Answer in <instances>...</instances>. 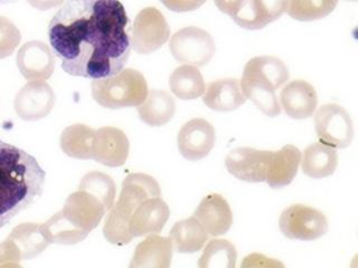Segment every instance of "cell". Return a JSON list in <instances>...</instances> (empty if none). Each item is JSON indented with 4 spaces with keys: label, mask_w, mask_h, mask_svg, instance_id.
Instances as JSON below:
<instances>
[{
    "label": "cell",
    "mask_w": 358,
    "mask_h": 268,
    "mask_svg": "<svg viewBox=\"0 0 358 268\" xmlns=\"http://www.w3.org/2000/svg\"><path fill=\"white\" fill-rule=\"evenodd\" d=\"M194 217L210 236H222L233 223V214L227 199L218 193H210L201 200Z\"/></svg>",
    "instance_id": "cell-16"
},
{
    "label": "cell",
    "mask_w": 358,
    "mask_h": 268,
    "mask_svg": "<svg viewBox=\"0 0 358 268\" xmlns=\"http://www.w3.org/2000/svg\"><path fill=\"white\" fill-rule=\"evenodd\" d=\"M95 132L90 126L80 123L69 126L62 132V150L66 156L74 159H92Z\"/></svg>",
    "instance_id": "cell-26"
},
{
    "label": "cell",
    "mask_w": 358,
    "mask_h": 268,
    "mask_svg": "<svg viewBox=\"0 0 358 268\" xmlns=\"http://www.w3.org/2000/svg\"><path fill=\"white\" fill-rule=\"evenodd\" d=\"M169 207L160 197L147 199L132 214L130 232L134 238L159 234L169 219Z\"/></svg>",
    "instance_id": "cell-17"
},
{
    "label": "cell",
    "mask_w": 358,
    "mask_h": 268,
    "mask_svg": "<svg viewBox=\"0 0 358 268\" xmlns=\"http://www.w3.org/2000/svg\"><path fill=\"white\" fill-rule=\"evenodd\" d=\"M173 258L171 238L149 234L134 251L130 268H168Z\"/></svg>",
    "instance_id": "cell-19"
},
{
    "label": "cell",
    "mask_w": 358,
    "mask_h": 268,
    "mask_svg": "<svg viewBox=\"0 0 358 268\" xmlns=\"http://www.w3.org/2000/svg\"><path fill=\"white\" fill-rule=\"evenodd\" d=\"M245 100L240 82L234 78L212 82L205 87L203 96L205 105L217 112L234 111L243 105Z\"/></svg>",
    "instance_id": "cell-21"
},
{
    "label": "cell",
    "mask_w": 358,
    "mask_h": 268,
    "mask_svg": "<svg viewBox=\"0 0 358 268\" xmlns=\"http://www.w3.org/2000/svg\"><path fill=\"white\" fill-rule=\"evenodd\" d=\"M317 137L333 148H347L354 137V126L348 112L338 104H326L315 115Z\"/></svg>",
    "instance_id": "cell-10"
},
{
    "label": "cell",
    "mask_w": 358,
    "mask_h": 268,
    "mask_svg": "<svg viewBox=\"0 0 358 268\" xmlns=\"http://www.w3.org/2000/svg\"><path fill=\"white\" fill-rule=\"evenodd\" d=\"M242 266H243V267H251V266H255V267H259V266H264V267H268H268L280 266V267H283V264L275 262V260H270V258H266V257L263 256V255L252 254L246 257Z\"/></svg>",
    "instance_id": "cell-36"
},
{
    "label": "cell",
    "mask_w": 358,
    "mask_h": 268,
    "mask_svg": "<svg viewBox=\"0 0 358 268\" xmlns=\"http://www.w3.org/2000/svg\"><path fill=\"white\" fill-rule=\"evenodd\" d=\"M171 10L176 13H187L196 10L206 3V0H160Z\"/></svg>",
    "instance_id": "cell-34"
},
{
    "label": "cell",
    "mask_w": 358,
    "mask_h": 268,
    "mask_svg": "<svg viewBox=\"0 0 358 268\" xmlns=\"http://www.w3.org/2000/svg\"><path fill=\"white\" fill-rule=\"evenodd\" d=\"M17 66L28 81H45L53 75L55 57L45 43L31 40L22 45L18 52Z\"/></svg>",
    "instance_id": "cell-14"
},
{
    "label": "cell",
    "mask_w": 358,
    "mask_h": 268,
    "mask_svg": "<svg viewBox=\"0 0 358 268\" xmlns=\"http://www.w3.org/2000/svg\"><path fill=\"white\" fill-rule=\"evenodd\" d=\"M289 0H249V31L262 29L279 20L288 8Z\"/></svg>",
    "instance_id": "cell-28"
},
{
    "label": "cell",
    "mask_w": 358,
    "mask_h": 268,
    "mask_svg": "<svg viewBox=\"0 0 358 268\" xmlns=\"http://www.w3.org/2000/svg\"><path fill=\"white\" fill-rule=\"evenodd\" d=\"M338 0H289L287 13L300 22H313L331 14Z\"/></svg>",
    "instance_id": "cell-30"
},
{
    "label": "cell",
    "mask_w": 358,
    "mask_h": 268,
    "mask_svg": "<svg viewBox=\"0 0 358 268\" xmlns=\"http://www.w3.org/2000/svg\"><path fill=\"white\" fill-rule=\"evenodd\" d=\"M272 151L238 148L227 156V171L235 178L246 182H264L271 160Z\"/></svg>",
    "instance_id": "cell-13"
},
{
    "label": "cell",
    "mask_w": 358,
    "mask_h": 268,
    "mask_svg": "<svg viewBox=\"0 0 358 268\" xmlns=\"http://www.w3.org/2000/svg\"><path fill=\"white\" fill-rule=\"evenodd\" d=\"M92 96L106 109L139 106L148 95V84L139 70L126 68L110 77L94 80Z\"/></svg>",
    "instance_id": "cell-5"
},
{
    "label": "cell",
    "mask_w": 358,
    "mask_h": 268,
    "mask_svg": "<svg viewBox=\"0 0 358 268\" xmlns=\"http://www.w3.org/2000/svg\"><path fill=\"white\" fill-rule=\"evenodd\" d=\"M33 8L38 10H50V9L56 8L62 3H64L65 0H26Z\"/></svg>",
    "instance_id": "cell-37"
},
{
    "label": "cell",
    "mask_w": 358,
    "mask_h": 268,
    "mask_svg": "<svg viewBox=\"0 0 358 268\" xmlns=\"http://www.w3.org/2000/svg\"><path fill=\"white\" fill-rule=\"evenodd\" d=\"M204 227L195 217L178 221L171 228V238L173 248L182 254H194L201 251L208 240Z\"/></svg>",
    "instance_id": "cell-24"
},
{
    "label": "cell",
    "mask_w": 358,
    "mask_h": 268,
    "mask_svg": "<svg viewBox=\"0 0 358 268\" xmlns=\"http://www.w3.org/2000/svg\"><path fill=\"white\" fill-rule=\"evenodd\" d=\"M176 111L175 100L165 91L152 89L138 107L140 119L150 126H162L171 120Z\"/></svg>",
    "instance_id": "cell-25"
},
{
    "label": "cell",
    "mask_w": 358,
    "mask_h": 268,
    "mask_svg": "<svg viewBox=\"0 0 358 268\" xmlns=\"http://www.w3.org/2000/svg\"><path fill=\"white\" fill-rule=\"evenodd\" d=\"M302 171L313 179L327 178L338 167L337 151L322 142L313 143L301 156Z\"/></svg>",
    "instance_id": "cell-23"
},
{
    "label": "cell",
    "mask_w": 358,
    "mask_h": 268,
    "mask_svg": "<svg viewBox=\"0 0 358 268\" xmlns=\"http://www.w3.org/2000/svg\"><path fill=\"white\" fill-rule=\"evenodd\" d=\"M281 107L285 114L296 120H305L313 114L318 104L316 89L302 80L290 82L280 94Z\"/></svg>",
    "instance_id": "cell-18"
},
{
    "label": "cell",
    "mask_w": 358,
    "mask_h": 268,
    "mask_svg": "<svg viewBox=\"0 0 358 268\" xmlns=\"http://www.w3.org/2000/svg\"><path fill=\"white\" fill-rule=\"evenodd\" d=\"M215 141V130L204 119H193L186 123L177 137L179 152L189 161L206 158L214 148Z\"/></svg>",
    "instance_id": "cell-12"
},
{
    "label": "cell",
    "mask_w": 358,
    "mask_h": 268,
    "mask_svg": "<svg viewBox=\"0 0 358 268\" xmlns=\"http://www.w3.org/2000/svg\"><path fill=\"white\" fill-rule=\"evenodd\" d=\"M169 50L176 61L196 67L208 64L216 52L212 35L199 27L182 28L173 34Z\"/></svg>",
    "instance_id": "cell-6"
},
{
    "label": "cell",
    "mask_w": 358,
    "mask_h": 268,
    "mask_svg": "<svg viewBox=\"0 0 358 268\" xmlns=\"http://www.w3.org/2000/svg\"><path fill=\"white\" fill-rule=\"evenodd\" d=\"M171 36V28L164 15L154 7L140 11L132 26V47L141 55L159 50Z\"/></svg>",
    "instance_id": "cell-9"
},
{
    "label": "cell",
    "mask_w": 358,
    "mask_h": 268,
    "mask_svg": "<svg viewBox=\"0 0 358 268\" xmlns=\"http://www.w3.org/2000/svg\"><path fill=\"white\" fill-rule=\"evenodd\" d=\"M214 3L222 13L229 15L233 20L243 8L248 0H214Z\"/></svg>",
    "instance_id": "cell-35"
},
{
    "label": "cell",
    "mask_w": 358,
    "mask_h": 268,
    "mask_svg": "<svg viewBox=\"0 0 358 268\" xmlns=\"http://www.w3.org/2000/svg\"><path fill=\"white\" fill-rule=\"evenodd\" d=\"M300 161L301 152L292 144L285 145L281 150L272 152L266 173V184L273 189L288 186L296 176Z\"/></svg>",
    "instance_id": "cell-20"
},
{
    "label": "cell",
    "mask_w": 358,
    "mask_h": 268,
    "mask_svg": "<svg viewBox=\"0 0 358 268\" xmlns=\"http://www.w3.org/2000/svg\"><path fill=\"white\" fill-rule=\"evenodd\" d=\"M14 0H0V5H5V3H13Z\"/></svg>",
    "instance_id": "cell-38"
},
{
    "label": "cell",
    "mask_w": 358,
    "mask_h": 268,
    "mask_svg": "<svg viewBox=\"0 0 358 268\" xmlns=\"http://www.w3.org/2000/svg\"><path fill=\"white\" fill-rule=\"evenodd\" d=\"M22 35L14 22L0 16V59L9 57L20 45Z\"/></svg>",
    "instance_id": "cell-32"
},
{
    "label": "cell",
    "mask_w": 358,
    "mask_h": 268,
    "mask_svg": "<svg viewBox=\"0 0 358 268\" xmlns=\"http://www.w3.org/2000/svg\"><path fill=\"white\" fill-rule=\"evenodd\" d=\"M238 251L231 241L213 239L207 244L204 254L199 258L201 268H235Z\"/></svg>",
    "instance_id": "cell-29"
},
{
    "label": "cell",
    "mask_w": 358,
    "mask_h": 268,
    "mask_svg": "<svg viewBox=\"0 0 358 268\" xmlns=\"http://www.w3.org/2000/svg\"><path fill=\"white\" fill-rule=\"evenodd\" d=\"M7 240L14 246L22 260H31L38 256L50 245L44 226L33 223H22L15 227Z\"/></svg>",
    "instance_id": "cell-22"
},
{
    "label": "cell",
    "mask_w": 358,
    "mask_h": 268,
    "mask_svg": "<svg viewBox=\"0 0 358 268\" xmlns=\"http://www.w3.org/2000/svg\"><path fill=\"white\" fill-rule=\"evenodd\" d=\"M152 197H162L156 179L145 173H131L122 184L120 197L112 206L104 223L103 234L109 243L127 245L134 239L130 232V219L141 202Z\"/></svg>",
    "instance_id": "cell-4"
},
{
    "label": "cell",
    "mask_w": 358,
    "mask_h": 268,
    "mask_svg": "<svg viewBox=\"0 0 358 268\" xmlns=\"http://www.w3.org/2000/svg\"><path fill=\"white\" fill-rule=\"evenodd\" d=\"M352 1H356V0H352Z\"/></svg>",
    "instance_id": "cell-39"
},
{
    "label": "cell",
    "mask_w": 358,
    "mask_h": 268,
    "mask_svg": "<svg viewBox=\"0 0 358 268\" xmlns=\"http://www.w3.org/2000/svg\"><path fill=\"white\" fill-rule=\"evenodd\" d=\"M50 46L72 76L115 75L131 53L130 20L119 0H67L48 26Z\"/></svg>",
    "instance_id": "cell-1"
},
{
    "label": "cell",
    "mask_w": 358,
    "mask_h": 268,
    "mask_svg": "<svg viewBox=\"0 0 358 268\" xmlns=\"http://www.w3.org/2000/svg\"><path fill=\"white\" fill-rule=\"evenodd\" d=\"M45 178L31 154L0 139V228L43 195Z\"/></svg>",
    "instance_id": "cell-2"
},
{
    "label": "cell",
    "mask_w": 358,
    "mask_h": 268,
    "mask_svg": "<svg viewBox=\"0 0 358 268\" xmlns=\"http://www.w3.org/2000/svg\"><path fill=\"white\" fill-rule=\"evenodd\" d=\"M129 149L130 143L124 132L113 126H104L95 132L92 159L106 167H121L128 159Z\"/></svg>",
    "instance_id": "cell-15"
},
{
    "label": "cell",
    "mask_w": 358,
    "mask_h": 268,
    "mask_svg": "<svg viewBox=\"0 0 358 268\" xmlns=\"http://www.w3.org/2000/svg\"><path fill=\"white\" fill-rule=\"evenodd\" d=\"M78 189L85 190L100 199L106 207V211H109L115 204L117 193L115 184L113 179L106 173L99 171L87 173L80 182Z\"/></svg>",
    "instance_id": "cell-31"
},
{
    "label": "cell",
    "mask_w": 358,
    "mask_h": 268,
    "mask_svg": "<svg viewBox=\"0 0 358 268\" xmlns=\"http://www.w3.org/2000/svg\"><path fill=\"white\" fill-rule=\"evenodd\" d=\"M171 92L180 100H196L205 92V82L199 68L193 65H182L171 73L169 77Z\"/></svg>",
    "instance_id": "cell-27"
},
{
    "label": "cell",
    "mask_w": 358,
    "mask_h": 268,
    "mask_svg": "<svg viewBox=\"0 0 358 268\" xmlns=\"http://www.w3.org/2000/svg\"><path fill=\"white\" fill-rule=\"evenodd\" d=\"M288 80V67L281 59L259 56L246 63L240 85L246 100H251L268 117H275L281 113L275 89Z\"/></svg>",
    "instance_id": "cell-3"
},
{
    "label": "cell",
    "mask_w": 358,
    "mask_h": 268,
    "mask_svg": "<svg viewBox=\"0 0 358 268\" xmlns=\"http://www.w3.org/2000/svg\"><path fill=\"white\" fill-rule=\"evenodd\" d=\"M106 209L102 201L85 190L71 193L64 208L59 212L65 223L85 239L99 226Z\"/></svg>",
    "instance_id": "cell-7"
},
{
    "label": "cell",
    "mask_w": 358,
    "mask_h": 268,
    "mask_svg": "<svg viewBox=\"0 0 358 268\" xmlns=\"http://www.w3.org/2000/svg\"><path fill=\"white\" fill-rule=\"evenodd\" d=\"M55 104V94L45 81H31L15 98L17 115L24 121H38L50 114Z\"/></svg>",
    "instance_id": "cell-11"
},
{
    "label": "cell",
    "mask_w": 358,
    "mask_h": 268,
    "mask_svg": "<svg viewBox=\"0 0 358 268\" xmlns=\"http://www.w3.org/2000/svg\"><path fill=\"white\" fill-rule=\"evenodd\" d=\"M20 255L9 240L0 243V267H20Z\"/></svg>",
    "instance_id": "cell-33"
},
{
    "label": "cell",
    "mask_w": 358,
    "mask_h": 268,
    "mask_svg": "<svg viewBox=\"0 0 358 268\" xmlns=\"http://www.w3.org/2000/svg\"><path fill=\"white\" fill-rule=\"evenodd\" d=\"M280 229L290 239L315 240L328 232V221L322 211L305 206L294 204L280 217Z\"/></svg>",
    "instance_id": "cell-8"
}]
</instances>
